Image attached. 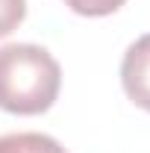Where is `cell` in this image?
<instances>
[{
  "mask_svg": "<svg viewBox=\"0 0 150 153\" xmlns=\"http://www.w3.org/2000/svg\"><path fill=\"white\" fill-rule=\"evenodd\" d=\"M62 91V68L56 56L30 41L0 47V109L33 118L53 109Z\"/></svg>",
  "mask_w": 150,
  "mask_h": 153,
  "instance_id": "1",
  "label": "cell"
},
{
  "mask_svg": "<svg viewBox=\"0 0 150 153\" xmlns=\"http://www.w3.org/2000/svg\"><path fill=\"white\" fill-rule=\"evenodd\" d=\"M121 85L138 109L150 112V33L127 47L121 59Z\"/></svg>",
  "mask_w": 150,
  "mask_h": 153,
  "instance_id": "2",
  "label": "cell"
},
{
  "mask_svg": "<svg viewBox=\"0 0 150 153\" xmlns=\"http://www.w3.org/2000/svg\"><path fill=\"white\" fill-rule=\"evenodd\" d=\"M0 153H68L53 135L44 133H9L0 135Z\"/></svg>",
  "mask_w": 150,
  "mask_h": 153,
  "instance_id": "3",
  "label": "cell"
},
{
  "mask_svg": "<svg viewBox=\"0 0 150 153\" xmlns=\"http://www.w3.org/2000/svg\"><path fill=\"white\" fill-rule=\"evenodd\" d=\"M127 0H65V6L74 12V15H82V18H106V15H115Z\"/></svg>",
  "mask_w": 150,
  "mask_h": 153,
  "instance_id": "4",
  "label": "cell"
},
{
  "mask_svg": "<svg viewBox=\"0 0 150 153\" xmlns=\"http://www.w3.org/2000/svg\"><path fill=\"white\" fill-rule=\"evenodd\" d=\"M27 18V0H0V38L12 36Z\"/></svg>",
  "mask_w": 150,
  "mask_h": 153,
  "instance_id": "5",
  "label": "cell"
}]
</instances>
